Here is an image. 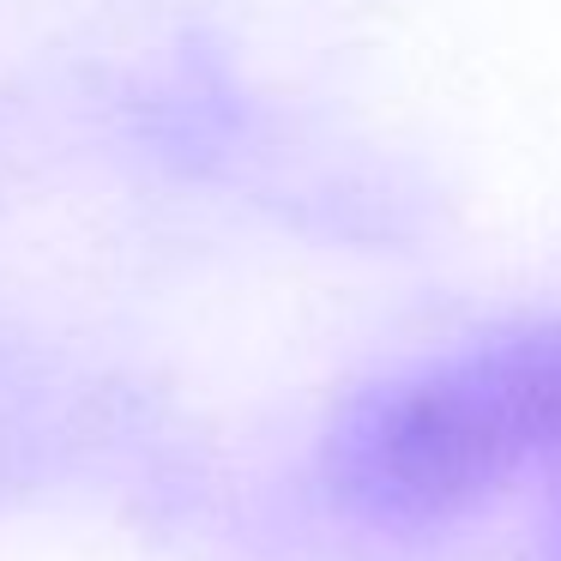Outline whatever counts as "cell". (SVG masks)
I'll return each mask as SVG.
<instances>
[{"instance_id":"obj_1","label":"cell","mask_w":561,"mask_h":561,"mask_svg":"<svg viewBox=\"0 0 561 561\" xmlns=\"http://www.w3.org/2000/svg\"><path fill=\"white\" fill-rule=\"evenodd\" d=\"M561 459V327L380 387L332 440V483L392 525L453 519Z\"/></svg>"},{"instance_id":"obj_2","label":"cell","mask_w":561,"mask_h":561,"mask_svg":"<svg viewBox=\"0 0 561 561\" xmlns=\"http://www.w3.org/2000/svg\"><path fill=\"white\" fill-rule=\"evenodd\" d=\"M543 477H549V489H556V543H561V459H556V465H549V471H543Z\"/></svg>"}]
</instances>
